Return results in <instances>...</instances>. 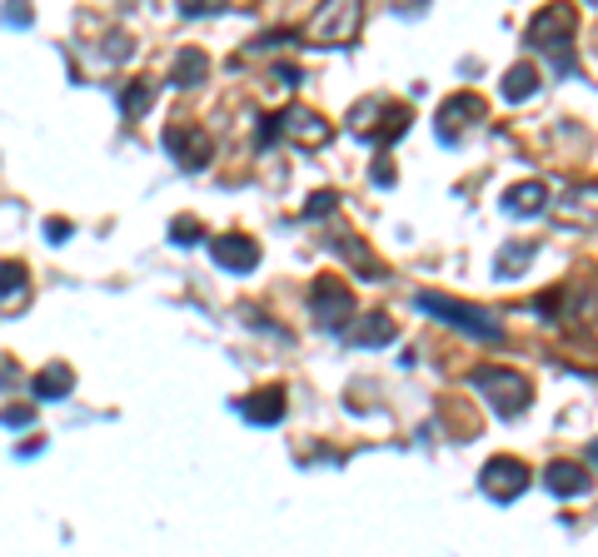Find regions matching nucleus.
Masks as SVG:
<instances>
[{
    "mask_svg": "<svg viewBox=\"0 0 598 557\" xmlns=\"http://www.w3.org/2000/svg\"><path fill=\"white\" fill-rule=\"evenodd\" d=\"M529 45L539 55H549V65H554L558 76H574V11L568 5L539 11L529 25Z\"/></svg>",
    "mask_w": 598,
    "mask_h": 557,
    "instance_id": "f257e3e1",
    "label": "nucleus"
},
{
    "mask_svg": "<svg viewBox=\"0 0 598 557\" xmlns=\"http://www.w3.org/2000/svg\"><path fill=\"white\" fill-rule=\"evenodd\" d=\"M329 249H335V254H345V259H349V264H354V269H359V274H380V264H374V259H370V254H364V245H359V239H354V235L335 239V245H329Z\"/></svg>",
    "mask_w": 598,
    "mask_h": 557,
    "instance_id": "aec40b11",
    "label": "nucleus"
},
{
    "mask_svg": "<svg viewBox=\"0 0 598 557\" xmlns=\"http://www.w3.org/2000/svg\"><path fill=\"white\" fill-rule=\"evenodd\" d=\"M359 21H364V11H359L354 0H339V5H319V15L305 25V35L315 45H345V41H354Z\"/></svg>",
    "mask_w": 598,
    "mask_h": 557,
    "instance_id": "39448f33",
    "label": "nucleus"
},
{
    "mask_svg": "<svg viewBox=\"0 0 598 557\" xmlns=\"http://www.w3.org/2000/svg\"><path fill=\"white\" fill-rule=\"evenodd\" d=\"M210 254H215L219 269H229V274H250L255 264H260V245L245 235H219L210 239Z\"/></svg>",
    "mask_w": 598,
    "mask_h": 557,
    "instance_id": "9d476101",
    "label": "nucleus"
},
{
    "mask_svg": "<svg viewBox=\"0 0 598 557\" xmlns=\"http://www.w3.org/2000/svg\"><path fill=\"white\" fill-rule=\"evenodd\" d=\"M533 254H539V245H529V239H514V245H504V249H499V259H494V274H499V278L523 274Z\"/></svg>",
    "mask_w": 598,
    "mask_h": 557,
    "instance_id": "f3484780",
    "label": "nucleus"
},
{
    "mask_svg": "<svg viewBox=\"0 0 598 557\" xmlns=\"http://www.w3.org/2000/svg\"><path fill=\"white\" fill-rule=\"evenodd\" d=\"M45 239H55V245L70 239V219H45Z\"/></svg>",
    "mask_w": 598,
    "mask_h": 557,
    "instance_id": "393cba45",
    "label": "nucleus"
},
{
    "mask_svg": "<svg viewBox=\"0 0 598 557\" xmlns=\"http://www.w3.org/2000/svg\"><path fill=\"white\" fill-rule=\"evenodd\" d=\"M5 309H15V299H25V269L15 264V259H5Z\"/></svg>",
    "mask_w": 598,
    "mask_h": 557,
    "instance_id": "4be33fe9",
    "label": "nucleus"
},
{
    "mask_svg": "<svg viewBox=\"0 0 598 557\" xmlns=\"http://www.w3.org/2000/svg\"><path fill=\"white\" fill-rule=\"evenodd\" d=\"M76 388V374H70L66 364H45L41 374H35V384H31V394L35 398H45V403H60V398Z\"/></svg>",
    "mask_w": 598,
    "mask_h": 557,
    "instance_id": "dca6fc26",
    "label": "nucleus"
},
{
    "mask_svg": "<svg viewBox=\"0 0 598 557\" xmlns=\"http://www.w3.org/2000/svg\"><path fill=\"white\" fill-rule=\"evenodd\" d=\"M504 209H509L514 219H529V215H539V209H544L549 204V190L539 180H523V184H509V190H504Z\"/></svg>",
    "mask_w": 598,
    "mask_h": 557,
    "instance_id": "f8f14e48",
    "label": "nucleus"
},
{
    "mask_svg": "<svg viewBox=\"0 0 598 557\" xmlns=\"http://www.w3.org/2000/svg\"><path fill=\"white\" fill-rule=\"evenodd\" d=\"M170 239H174V245H195V239H205V225H200L195 215H180L170 225Z\"/></svg>",
    "mask_w": 598,
    "mask_h": 557,
    "instance_id": "5701e85b",
    "label": "nucleus"
},
{
    "mask_svg": "<svg viewBox=\"0 0 598 557\" xmlns=\"http://www.w3.org/2000/svg\"><path fill=\"white\" fill-rule=\"evenodd\" d=\"M274 125H280L284 139H294V145H305V150H319V145H329V125L315 115V110H284V115H274Z\"/></svg>",
    "mask_w": 598,
    "mask_h": 557,
    "instance_id": "6e6552de",
    "label": "nucleus"
},
{
    "mask_svg": "<svg viewBox=\"0 0 598 557\" xmlns=\"http://www.w3.org/2000/svg\"><path fill=\"white\" fill-rule=\"evenodd\" d=\"M205 76H210V55H205V50L185 45V50L174 55V70H170L174 90H195V86H205Z\"/></svg>",
    "mask_w": 598,
    "mask_h": 557,
    "instance_id": "ddd939ff",
    "label": "nucleus"
},
{
    "mask_svg": "<svg viewBox=\"0 0 598 557\" xmlns=\"http://www.w3.org/2000/svg\"><path fill=\"white\" fill-rule=\"evenodd\" d=\"M474 388L489 398L494 413H504V418H519L533 398V384L523 374H514V368H474Z\"/></svg>",
    "mask_w": 598,
    "mask_h": 557,
    "instance_id": "f03ea898",
    "label": "nucleus"
},
{
    "mask_svg": "<svg viewBox=\"0 0 598 557\" xmlns=\"http://www.w3.org/2000/svg\"><path fill=\"white\" fill-rule=\"evenodd\" d=\"M574 294V319L584 323L588 333H598V284H578V289H568Z\"/></svg>",
    "mask_w": 598,
    "mask_h": 557,
    "instance_id": "a211bd4d",
    "label": "nucleus"
},
{
    "mask_svg": "<svg viewBox=\"0 0 598 557\" xmlns=\"http://www.w3.org/2000/svg\"><path fill=\"white\" fill-rule=\"evenodd\" d=\"M150 100H155L150 80H131V86H125V95H120V105H125V115H145V110H150Z\"/></svg>",
    "mask_w": 598,
    "mask_h": 557,
    "instance_id": "412c9836",
    "label": "nucleus"
},
{
    "mask_svg": "<svg viewBox=\"0 0 598 557\" xmlns=\"http://www.w3.org/2000/svg\"><path fill=\"white\" fill-rule=\"evenodd\" d=\"M335 190H319V194H309V204H305V219H325L329 209H335Z\"/></svg>",
    "mask_w": 598,
    "mask_h": 557,
    "instance_id": "b1692460",
    "label": "nucleus"
},
{
    "mask_svg": "<svg viewBox=\"0 0 598 557\" xmlns=\"http://www.w3.org/2000/svg\"><path fill=\"white\" fill-rule=\"evenodd\" d=\"M419 309H425V314H439V319H449V323H454V329L474 333V339H484V343H499V339H504V329H499V323H494L484 309H474V304L444 299V294H419Z\"/></svg>",
    "mask_w": 598,
    "mask_h": 557,
    "instance_id": "7ed1b4c3",
    "label": "nucleus"
},
{
    "mask_svg": "<svg viewBox=\"0 0 598 557\" xmlns=\"http://www.w3.org/2000/svg\"><path fill=\"white\" fill-rule=\"evenodd\" d=\"M165 150L185 164V170H205L210 164V135L200 125H180V120H174V125L165 129Z\"/></svg>",
    "mask_w": 598,
    "mask_h": 557,
    "instance_id": "0eeeda50",
    "label": "nucleus"
},
{
    "mask_svg": "<svg viewBox=\"0 0 598 557\" xmlns=\"http://www.w3.org/2000/svg\"><path fill=\"white\" fill-rule=\"evenodd\" d=\"M588 458H594V463H598V443H588Z\"/></svg>",
    "mask_w": 598,
    "mask_h": 557,
    "instance_id": "c85d7f7f",
    "label": "nucleus"
},
{
    "mask_svg": "<svg viewBox=\"0 0 598 557\" xmlns=\"http://www.w3.org/2000/svg\"><path fill=\"white\" fill-rule=\"evenodd\" d=\"M239 413L250 418V423H280L284 418V388H260V394H250L245 403H239Z\"/></svg>",
    "mask_w": 598,
    "mask_h": 557,
    "instance_id": "4468645a",
    "label": "nucleus"
},
{
    "mask_svg": "<svg viewBox=\"0 0 598 557\" xmlns=\"http://www.w3.org/2000/svg\"><path fill=\"white\" fill-rule=\"evenodd\" d=\"M374 184H384V190H390V184H394V170H390V160H380V164H374Z\"/></svg>",
    "mask_w": 598,
    "mask_h": 557,
    "instance_id": "bb28decb",
    "label": "nucleus"
},
{
    "mask_svg": "<svg viewBox=\"0 0 598 557\" xmlns=\"http://www.w3.org/2000/svg\"><path fill=\"white\" fill-rule=\"evenodd\" d=\"M309 314H315L325 329H339V323H349V314H354V294L345 289V278L319 274L315 284H309Z\"/></svg>",
    "mask_w": 598,
    "mask_h": 557,
    "instance_id": "20e7f679",
    "label": "nucleus"
},
{
    "mask_svg": "<svg viewBox=\"0 0 598 557\" xmlns=\"http://www.w3.org/2000/svg\"><path fill=\"white\" fill-rule=\"evenodd\" d=\"M345 339L359 343V349H384V343L399 339V329H394V323L384 319V314H370V319H359L354 329H345Z\"/></svg>",
    "mask_w": 598,
    "mask_h": 557,
    "instance_id": "2eb2a0df",
    "label": "nucleus"
},
{
    "mask_svg": "<svg viewBox=\"0 0 598 557\" xmlns=\"http://www.w3.org/2000/svg\"><path fill=\"white\" fill-rule=\"evenodd\" d=\"M478 120H484V100H478L474 90H459V95H449L444 105H439V139L454 145V129L478 125Z\"/></svg>",
    "mask_w": 598,
    "mask_h": 557,
    "instance_id": "1a4fd4ad",
    "label": "nucleus"
},
{
    "mask_svg": "<svg viewBox=\"0 0 598 557\" xmlns=\"http://www.w3.org/2000/svg\"><path fill=\"white\" fill-rule=\"evenodd\" d=\"M544 488H549L554 498H578V493H588V468H584V463H574V458L549 463V468H544Z\"/></svg>",
    "mask_w": 598,
    "mask_h": 557,
    "instance_id": "9b49d317",
    "label": "nucleus"
},
{
    "mask_svg": "<svg viewBox=\"0 0 598 557\" xmlns=\"http://www.w3.org/2000/svg\"><path fill=\"white\" fill-rule=\"evenodd\" d=\"M533 90H539V70L533 65H514L504 76V100H529Z\"/></svg>",
    "mask_w": 598,
    "mask_h": 557,
    "instance_id": "6ab92c4d",
    "label": "nucleus"
},
{
    "mask_svg": "<svg viewBox=\"0 0 598 557\" xmlns=\"http://www.w3.org/2000/svg\"><path fill=\"white\" fill-rule=\"evenodd\" d=\"M25 423H31V408H5V429H25Z\"/></svg>",
    "mask_w": 598,
    "mask_h": 557,
    "instance_id": "a878e982",
    "label": "nucleus"
},
{
    "mask_svg": "<svg viewBox=\"0 0 598 557\" xmlns=\"http://www.w3.org/2000/svg\"><path fill=\"white\" fill-rule=\"evenodd\" d=\"M478 482H484V493H489V498L509 503V498H519L523 488H529V463H519V458H489V463H484V473H478Z\"/></svg>",
    "mask_w": 598,
    "mask_h": 557,
    "instance_id": "423d86ee",
    "label": "nucleus"
},
{
    "mask_svg": "<svg viewBox=\"0 0 598 557\" xmlns=\"http://www.w3.org/2000/svg\"><path fill=\"white\" fill-rule=\"evenodd\" d=\"M274 80H280V86H294V80H300V70H294V65H274Z\"/></svg>",
    "mask_w": 598,
    "mask_h": 557,
    "instance_id": "cd10ccee",
    "label": "nucleus"
}]
</instances>
